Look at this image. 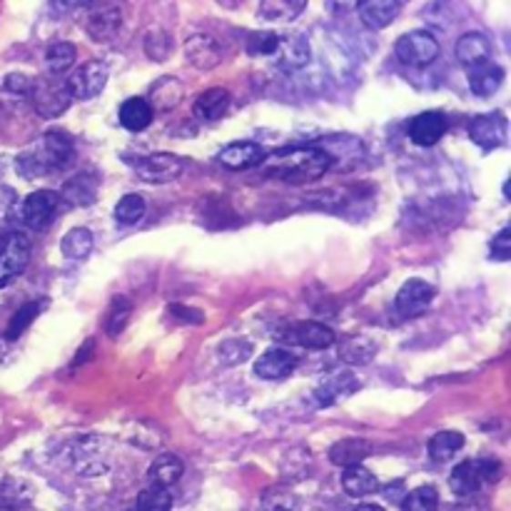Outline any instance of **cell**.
Listing matches in <instances>:
<instances>
[{
  "instance_id": "d590c367",
  "label": "cell",
  "mask_w": 511,
  "mask_h": 511,
  "mask_svg": "<svg viewBox=\"0 0 511 511\" xmlns=\"http://www.w3.org/2000/svg\"><path fill=\"white\" fill-rule=\"evenodd\" d=\"M145 198L142 195H125L120 198V202L115 205V220L120 222V225H138L145 215Z\"/></svg>"
},
{
  "instance_id": "60d3db41",
  "label": "cell",
  "mask_w": 511,
  "mask_h": 511,
  "mask_svg": "<svg viewBox=\"0 0 511 511\" xmlns=\"http://www.w3.org/2000/svg\"><path fill=\"white\" fill-rule=\"evenodd\" d=\"M170 47L172 40L165 30H152V33L145 36V53H148V57H152V60H165L168 53H170Z\"/></svg>"
},
{
  "instance_id": "44dd1931",
  "label": "cell",
  "mask_w": 511,
  "mask_h": 511,
  "mask_svg": "<svg viewBox=\"0 0 511 511\" xmlns=\"http://www.w3.org/2000/svg\"><path fill=\"white\" fill-rule=\"evenodd\" d=\"M456 60L465 67H474L479 63L492 60V43L482 33H466L456 40Z\"/></svg>"
},
{
  "instance_id": "836d02e7",
  "label": "cell",
  "mask_w": 511,
  "mask_h": 511,
  "mask_svg": "<svg viewBox=\"0 0 511 511\" xmlns=\"http://www.w3.org/2000/svg\"><path fill=\"white\" fill-rule=\"evenodd\" d=\"M374 352H377V344L367 337H350L340 347V357L347 364H364L374 357Z\"/></svg>"
},
{
  "instance_id": "52a82bcc",
  "label": "cell",
  "mask_w": 511,
  "mask_h": 511,
  "mask_svg": "<svg viewBox=\"0 0 511 511\" xmlns=\"http://www.w3.org/2000/svg\"><path fill=\"white\" fill-rule=\"evenodd\" d=\"M30 100H33V107L36 113L43 115L46 120H53V118H60L70 107V95H67L66 86L60 83H53L47 77H40L36 83H30Z\"/></svg>"
},
{
  "instance_id": "7bdbcfd3",
  "label": "cell",
  "mask_w": 511,
  "mask_h": 511,
  "mask_svg": "<svg viewBox=\"0 0 511 511\" xmlns=\"http://www.w3.org/2000/svg\"><path fill=\"white\" fill-rule=\"evenodd\" d=\"M250 342L245 340H228L222 347H220V360L225 362V364H240V362H245L250 357Z\"/></svg>"
},
{
  "instance_id": "4316f807",
  "label": "cell",
  "mask_w": 511,
  "mask_h": 511,
  "mask_svg": "<svg viewBox=\"0 0 511 511\" xmlns=\"http://www.w3.org/2000/svg\"><path fill=\"white\" fill-rule=\"evenodd\" d=\"M230 107V93L225 87H210L195 100V113L208 123H215L222 115L228 113Z\"/></svg>"
},
{
  "instance_id": "8992f818",
  "label": "cell",
  "mask_w": 511,
  "mask_h": 511,
  "mask_svg": "<svg viewBox=\"0 0 511 511\" xmlns=\"http://www.w3.org/2000/svg\"><path fill=\"white\" fill-rule=\"evenodd\" d=\"M30 262V242L23 232H5L0 237V287L26 272Z\"/></svg>"
},
{
  "instance_id": "7c38bea8",
  "label": "cell",
  "mask_w": 511,
  "mask_h": 511,
  "mask_svg": "<svg viewBox=\"0 0 511 511\" xmlns=\"http://www.w3.org/2000/svg\"><path fill=\"white\" fill-rule=\"evenodd\" d=\"M446 133V118L436 110L429 113H419L417 118H412V123L407 128L409 140L414 142L417 148H432L442 140Z\"/></svg>"
},
{
  "instance_id": "30bf717a",
  "label": "cell",
  "mask_w": 511,
  "mask_h": 511,
  "mask_svg": "<svg viewBox=\"0 0 511 511\" xmlns=\"http://www.w3.org/2000/svg\"><path fill=\"white\" fill-rule=\"evenodd\" d=\"M135 172L140 175V180L162 185V182H172L175 178H180L182 160L178 155L155 152V155H145L140 160H135Z\"/></svg>"
},
{
  "instance_id": "d6986e66",
  "label": "cell",
  "mask_w": 511,
  "mask_h": 511,
  "mask_svg": "<svg viewBox=\"0 0 511 511\" xmlns=\"http://www.w3.org/2000/svg\"><path fill=\"white\" fill-rule=\"evenodd\" d=\"M182 97H185V86H182L180 77L162 76L150 86V100L148 103H150L152 113L155 110L158 113H170L182 103Z\"/></svg>"
},
{
  "instance_id": "4dcf8cb0",
  "label": "cell",
  "mask_w": 511,
  "mask_h": 511,
  "mask_svg": "<svg viewBox=\"0 0 511 511\" xmlns=\"http://www.w3.org/2000/svg\"><path fill=\"white\" fill-rule=\"evenodd\" d=\"M95 237L90 230L86 228H76L66 232V237L60 240V250L67 260H86L90 252H93Z\"/></svg>"
},
{
  "instance_id": "ffe728a7",
  "label": "cell",
  "mask_w": 511,
  "mask_h": 511,
  "mask_svg": "<svg viewBox=\"0 0 511 511\" xmlns=\"http://www.w3.org/2000/svg\"><path fill=\"white\" fill-rule=\"evenodd\" d=\"M120 8L118 5H100V8H95L90 13V18H87V36L97 43H105V40H110L118 36V30H120Z\"/></svg>"
},
{
  "instance_id": "3957f363",
  "label": "cell",
  "mask_w": 511,
  "mask_h": 511,
  "mask_svg": "<svg viewBox=\"0 0 511 511\" xmlns=\"http://www.w3.org/2000/svg\"><path fill=\"white\" fill-rule=\"evenodd\" d=\"M502 462L499 459H466L456 465L449 476V489L456 496H472L482 489V484L499 482Z\"/></svg>"
},
{
  "instance_id": "f35d334b",
  "label": "cell",
  "mask_w": 511,
  "mask_h": 511,
  "mask_svg": "<svg viewBox=\"0 0 511 511\" xmlns=\"http://www.w3.org/2000/svg\"><path fill=\"white\" fill-rule=\"evenodd\" d=\"M277 46H280V36L272 30H255L247 38V53L250 56H275Z\"/></svg>"
},
{
  "instance_id": "74e56055",
  "label": "cell",
  "mask_w": 511,
  "mask_h": 511,
  "mask_svg": "<svg viewBox=\"0 0 511 511\" xmlns=\"http://www.w3.org/2000/svg\"><path fill=\"white\" fill-rule=\"evenodd\" d=\"M40 310H43V302L23 304L18 312L13 314V320H10V327L8 332H5V340H18L20 334L28 330V324H33V320L38 317Z\"/></svg>"
},
{
  "instance_id": "83f0119b",
  "label": "cell",
  "mask_w": 511,
  "mask_h": 511,
  "mask_svg": "<svg viewBox=\"0 0 511 511\" xmlns=\"http://www.w3.org/2000/svg\"><path fill=\"white\" fill-rule=\"evenodd\" d=\"M342 489L350 494V496H367L374 494L379 489L377 476L367 469V466H347L342 472Z\"/></svg>"
},
{
  "instance_id": "e575fe53",
  "label": "cell",
  "mask_w": 511,
  "mask_h": 511,
  "mask_svg": "<svg viewBox=\"0 0 511 511\" xmlns=\"http://www.w3.org/2000/svg\"><path fill=\"white\" fill-rule=\"evenodd\" d=\"M439 509V492L434 486H417L402 499V511H436Z\"/></svg>"
},
{
  "instance_id": "6da1fadb",
  "label": "cell",
  "mask_w": 511,
  "mask_h": 511,
  "mask_svg": "<svg viewBox=\"0 0 511 511\" xmlns=\"http://www.w3.org/2000/svg\"><path fill=\"white\" fill-rule=\"evenodd\" d=\"M260 165L267 178L292 182V185L317 182L332 170L330 155L317 145H287L265 155V160Z\"/></svg>"
},
{
  "instance_id": "9a60e30c",
  "label": "cell",
  "mask_w": 511,
  "mask_h": 511,
  "mask_svg": "<svg viewBox=\"0 0 511 511\" xmlns=\"http://www.w3.org/2000/svg\"><path fill=\"white\" fill-rule=\"evenodd\" d=\"M357 389H360V379L354 377L352 372H337L314 389V402L320 407H334L337 402L347 399Z\"/></svg>"
},
{
  "instance_id": "5b68a950",
  "label": "cell",
  "mask_w": 511,
  "mask_h": 511,
  "mask_svg": "<svg viewBox=\"0 0 511 511\" xmlns=\"http://www.w3.org/2000/svg\"><path fill=\"white\" fill-rule=\"evenodd\" d=\"M110 70L103 60H87L83 66L73 67V73L67 76L66 90L70 100H90L103 93L105 83H107Z\"/></svg>"
},
{
  "instance_id": "ee69618b",
  "label": "cell",
  "mask_w": 511,
  "mask_h": 511,
  "mask_svg": "<svg viewBox=\"0 0 511 511\" xmlns=\"http://www.w3.org/2000/svg\"><path fill=\"white\" fill-rule=\"evenodd\" d=\"M18 492H20L18 482L0 484V511H18L20 504L26 502Z\"/></svg>"
},
{
  "instance_id": "ac0fdd59",
  "label": "cell",
  "mask_w": 511,
  "mask_h": 511,
  "mask_svg": "<svg viewBox=\"0 0 511 511\" xmlns=\"http://www.w3.org/2000/svg\"><path fill=\"white\" fill-rule=\"evenodd\" d=\"M297 367V357L284 347H270L265 354H260L255 362L257 377L262 379H284L290 377Z\"/></svg>"
},
{
  "instance_id": "d6a6232c",
  "label": "cell",
  "mask_w": 511,
  "mask_h": 511,
  "mask_svg": "<svg viewBox=\"0 0 511 511\" xmlns=\"http://www.w3.org/2000/svg\"><path fill=\"white\" fill-rule=\"evenodd\" d=\"M465 446V434L462 432H439L429 439V456L434 462H446Z\"/></svg>"
},
{
  "instance_id": "484cf974",
  "label": "cell",
  "mask_w": 511,
  "mask_h": 511,
  "mask_svg": "<svg viewBox=\"0 0 511 511\" xmlns=\"http://www.w3.org/2000/svg\"><path fill=\"white\" fill-rule=\"evenodd\" d=\"M152 107L145 97H130L120 105V125L130 133H142L152 123Z\"/></svg>"
},
{
  "instance_id": "4fadbf2b",
  "label": "cell",
  "mask_w": 511,
  "mask_h": 511,
  "mask_svg": "<svg viewBox=\"0 0 511 511\" xmlns=\"http://www.w3.org/2000/svg\"><path fill=\"white\" fill-rule=\"evenodd\" d=\"M284 340L294 342V344H300V347H307V350H327V347H332V344L337 342V337H334V332L322 322H297L290 324Z\"/></svg>"
},
{
  "instance_id": "b9f144b4",
  "label": "cell",
  "mask_w": 511,
  "mask_h": 511,
  "mask_svg": "<svg viewBox=\"0 0 511 511\" xmlns=\"http://www.w3.org/2000/svg\"><path fill=\"white\" fill-rule=\"evenodd\" d=\"M133 312V304L128 302L125 297H115L113 307H110V320H107V334H120L128 324V317Z\"/></svg>"
},
{
  "instance_id": "5bb4252c",
  "label": "cell",
  "mask_w": 511,
  "mask_h": 511,
  "mask_svg": "<svg viewBox=\"0 0 511 511\" xmlns=\"http://www.w3.org/2000/svg\"><path fill=\"white\" fill-rule=\"evenodd\" d=\"M275 63L280 70H300L302 66L310 63V46H307V38L300 36V33H287V36H280V46L275 50Z\"/></svg>"
},
{
  "instance_id": "d4e9b609",
  "label": "cell",
  "mask_w": 511,
  "mask_h": 511,
  "mask_svg": "<svg viewBox=\"0 0 511 511\" xmlns=\"http://www.w3.org/2000/svg\"><path fill=\"white\" fill-rule=\"evenodd\" d=\"M372 455V445L364 439H342L337 445H332L330 462L337 466H357Z\"/></svg>"
},
{
  "instance_id": "7dc6e473",
  "label": "cell",
  "mask_w": 511,
  "mask_h": 511,
  "mask_svg": "<svg viewBox=\"0 0 511 511\" xmlns=\"http://www.w3.org/2000/svg\"><path fill=\"white\" fill-rule=\"evenodd\" d=\"M354 511H384L382 506H377V504H360Z\"/></svg>"
},
{
  "instance_id": "9c48e42d",
  "label": "cell",
  "mask_w": 511,
  "mask_h": 511,
  "mask_svg": "<svg viewBox=\"0 0 511 511\" xmlns=\"http://www.w3.org/2000/svg\"><path fill=\"white\" fill-rule=\"evenodd\" d=\"M436 290L424 280H407L399 287L397 297H394V312L404 320L419 317L429 310V304L434 300Z\"/></svg>"
},
{
  "instance_id": "ab89813d",
  "label": "cell",
  "mask_w": 511,
  "mask_h": 511,
  "mask_svg": "<svg viewBox=\"0 0 511 511\" xmlns=\"http://www.w3.org/2000/svg\"><path fill=\"white\" fill-rule=\"evenodd\" d=\"M297 506V499H294L292 492L287 489H267L265 496H262V511H294Z\"/></svg>"
},
{
  "instance_id": "e0dca14e",
  "label": "cell",
  "mask_w": 511,
  "mask_h": 511,
  "mask_svg": "<svg viewBox=\"0 0 511 511\" xmlns=\"http://www.w3.org/2000/svg\"><path fill=\"white\" fill-rule=\"evenodd\" d=\"M185 56L198 70H212L222 63V47L212 36L198 33L185 43Z\"/></svg>"
},
{
  "instance_id": "2e32d148",
  "label": "cell",
  "mask_w": 511,
  "mask_h": 511,
  "mask_svg": "<svg viewBox=\"0 0 511 511\" xmlns=\"http://www.w3.org/2000/svg\"><path fill=\"white\" fill-rule=\"evenodd\" d=\"M267 152L262 150V145L257 142L242 140V142H230L225 150H220L218 160L220 165H225L228 170H247V168H255L260 162L265 160Z\"/></svg>"
},
{
  "instance_id": "8fae6325",
  "label": "cell",
  "mask_w": 511,
  "mask_h": 511,
  "mask_svg": "<svg viewBox=\"0 0 511 511\" xmlns=\"http://www.w3.org/2000/svg\"><path fill=\"white\" fill-rule=\"evenodd\" d=\"M469 138L482 150H496L506 140V120L499 113L476 115L469 125Z\"/></svg>"
},
{
  "instance_id": "bcb514c9",
  "label": "cell",
  "mask_w": 511,
  "mask_h": 511,
  "mask_svg": "<svg viewBox=\"0 0 511 511\" xmlns=\"http://www.w3.org/2000/svg\"><path fill=\"white\" fill-rule=\"evenodd\" d=\"M30 83H33V80H28L26 76H8V77H5V87H8V90H13V93H30Z\"/></svg>"
},
{
  "instance_id": "7a4b0ae2",
  "label": "cell",
  "mask_w": 511,
  "mask_h": 511,
  "mask_svg": "<svg viewBox=\"0 0 511 511\" xmlns=\"http://www.w3.org/2000/svg\"><path fill=\"white\" fill-rule=\"evenodd\" d=\"M73 160H76L73 138L60 133V130H53V133L43 135V138L33 145V150L20 155L18 170L23 178H40V175L66 170Z\"/></svg>"
},
{
  "instance_id": "cb8c5ba5",
  "label": "cell",
  "mask_w": 511,
  "mask_h": 511,
  "mask_svg": "<svg viewBox=\"0 0 511 511\" xmlns=\"http://www.w3.org/2000/svg\"><path fill=\"white\" fill-rule=\"evenodd\" d=\"M185 474V465H182L180 456L175 455H160L152 466L148 469V479L152 486H162V489H170L172 484L180 482V476Z\"/></svg>"
},
{
  "instance_id": "f1b7e54d",
  "label": "cell",
  "mask_w": 511,
  "mask_h": 511,
  "mask_svg": "<svg viewBox=\"0 0 511 511\" xmlns=\"http://www.w3.org/2000/svg\"><path fill=\"white\" fill-rule=\"evenodd\" d=\"M63 198L76 205V208H87L95 198H97V182H95L93 175H76L73 180L66 182L63 188Z\"/></svg>"
},
{
  "instance_id": "f546056e",
  "label": "cell",
  "mask_w": 511,
  "mask_h": 511,
  "mask_svg": "<svg viewBox=\"0 0 511 511\" xmlns=\"http://www.w3.org/2000/svg\"><path fill=\"white\" fill-rule=\"evenodd\" d=\"M304 0H265L260 3V15L270 23H292L304 10Z\"/></svg>"
},
{
  "instance_id": "1f68e13d",
  "label": "cell",
  "mask_w": 511,
  "mask_h": 511,
  "mask_svg": "<svg viewBox=\"0 0 511 511\" xmlns=\"http://www.w3.org/2000/svg\"><path fill=\"white\" fill-rule=\"evenodd\" d=\"M76 57H77L76 46H73V43H66V40H60V43L47 46L46 66L53 76H63V73H67L70 67L76 66Z\"/></svg>"
},
{
  "instance_id": "7402d4cb",
  "label": "cell",
  "mask_w": 511,
  "mask_h": 511,
  "mask_svg": "<svg viewBox=\"0 0 511 511\" xmlns=\"http://www.w3.org/2000/svg\"><path fill=\"white\" fill-rule=\"evenodd\" d=\"M360 5V18L364 26H370L374 30L387 28L392 20L397 18L402 3L399 0H362Z\"/></svg>"
},
{
  "instance_id": "277c9868",
  "label": "cell",
  "mask_w": 511,
  "mask_h": 511,
  "mask_svg": "<svg viewBox=\"0 0 511 511\" xmlns=\"http://www.w3.org/2000/svg\"><path fill=\"white\" fill-rule=\"evenodd\" d=\"M394 56L409 67H426L439 56V43L429 30H409L394 43Z\"/></svg>"
},
{
  "instance_id": "c3c4849f",
  "label": "cell",
  "mask_w": 511,
  "mask_h": 511,
  "mask_svg": "<svg viewBox=\"0 0 511 511\" xmlns=\"http://www.w3.org/2000/svg\"><path fill=\"white\" fill-rule=\"evenodd\" d=\"M455 511H482L479 506H472V504H459V506H455Z\"/></svg>"
},
{
  "instance_id": "603a6c76",
  "label": "cell",
  "mask_w": 511,
  "mask_h": 511,
  "mask_svg": "<svg viewBox=\"0 0 511 511\" xmlns=\"http://www.w3.org/2000/svg\"><path fill=\"white\" fill-rule=\"evenodd\" d=\"M504 83V70L502 66H496L494 60L479 63V66L469 67V87L474 95L479 97H489L499 90Z\"/></svg>"
},
{
  "instance_id": "ba28073f",
  "label": "cell",
  "mask_w": 511,
  "mask_h": 511,
  "mask_svg": "<svg viewBox=\"0 0 511 511\" xmlns=\"http://www.w3.org/2000/svg\"><path fill=\"white\" fill-rule=\"evenodd\" d=\"M57 208H60V195L53 189H36L28 198L23 199V220L26 225L36 232H46L50 222L56 220Z\"/></svg>"
},
{
  "instance_id": "f6af8a7d",
  "label": "cell",
  "mask_w": 511,
  "mask_h": 511,
  "mask_svg": "<svg viewBox=\"0 0 511 511\" xmlns=\"http://www.w3.org/2000/svg\"><path fill=\"white\" fill-rule=\"evenodd\" d=\"M489 255H492V260H496V262H506V260H509L511 257V230L509 228H502L499 230V235L494 237Z\"/></svg>"
},
{
  "instance_id": "8d00e7d4",
  "label": "cell",
  "mask_w": 511,
  "mask_h": 511,
  "mask_svg": "<svg viewBox=\"0 0 511 511\" xmlns=\"http://www.w3.org/2000/svg\"><path fill=\"white\" fill-rule=\"evenodd\" d=\"M172 509V494L170 489L162 486H148L138 496V511H170Z\"/></svg>"
}]
</instances>
